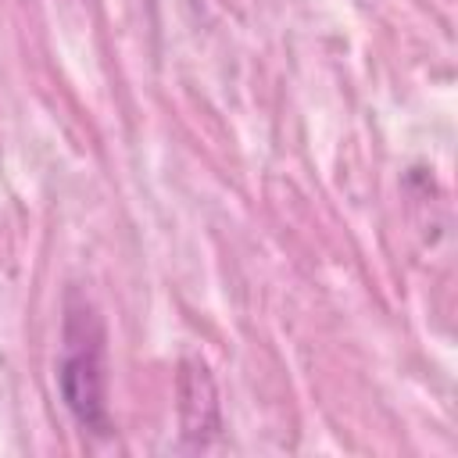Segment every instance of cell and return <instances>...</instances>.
<instances>
[{
	"instance_id": "6da1fadb",
	"label": "cell",
	"mask_w": 458,
	"mask_h": 458,
	"mask_svg": "<svg viewBox=\"0 0 458 458\" xmlns=\"http://www.w3.org/2000/svg\"><path fill=\"white\" fill-rule=\"evenodd\" d=\"M57 390L82 429L107 433V369L100 326L89 311H72L64 322V351L57 361Z\"/></svg>"
},
{
	"instance_id": "7a4b0ae2",
	"label": "cell",
	"mask_w": 458,
	"mask_h": 458,
	"mask_svg": "<svg viewBox=\"0 0 458 458\" xmlns=\"http://www.w3.org/2000/svg\"><path fill=\"white\" fill-rule=\"evenodd\" d=\"M179 419H182V433L193 440L218 429L215 379H211L208 361L197 354L182 358V365H179Z\"/></svg>"
}]
</instances>
